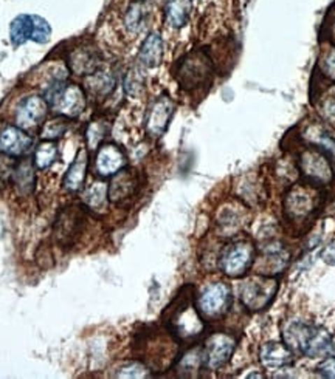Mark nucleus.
<instances>
[{"mask_svg":"<svg viewBox=\"0 0 335 379\" xmlns=\"http://www.w3.org/2000/svg\"><path fill=\"white\" fill-rule=\"evenodd\" d=\"M163 327L179 344H192L205 332V320L197 311L194 288L185 285L163 311Z\"/></svg>","mask_w":335,"mask_h":379,"instance_id":"nucleus-1","label":"nucleus"},{"mask_svg":"<svg viewBox=\"0 0 335 379\" xmlns=\"http://www.w3.org/2000/svg\"><path fill=\"white\" fill-rule=\"evenodd\" d=\"M283 341L295 355L306 357L335 356L332 336L325 328L306 324L301 320H290L283 328Z\"/></svg>","mask_w":335,"mask_h":379,"instance_id":"nucleus-2","label":"nucleus"},{"mask_svg":"<svg viewBox=\"0 0 335 379\" xmlns=\"http://www.w3.org/2000/svg\"><path fill=\"white\" fill-rule=\"evenodd\" d=\"M174 80L187 91L208 89L215 77V62L205 48L191 50L174 66Z\"/></svg>","mask_w":335,"mask_h":379,"instance_id":"nucleus-3","label":"nucleus"},{"mask_svg":"<svg viewBox=\"0 0 335 379\" xmlns=\"http://www.w3.org/2000/svg\"><path fill=\"white\" fill-rule=\"evenodd\" d=\"M278 278L256 273L247 277L239 288V300L248 311L258 313L267 310L275 300L278 292Z\"/></svg>","mask_w":335,"mask_h":379,"instance_id":"nucleus-4","label":"nucleus"},{"mask_svg":"<svg viewBox=\"0 0 335 379\" xmlns=\"http://www.w3.org/2000/svg\"><path fill=\"white\" fill-rule=\"evenodd\" d=\"M298 169L303 181L315 188H322L334 180V160L325 150L313 144L299 150Z\"/></svg>","mask_w":335,"mask_h":379,"instance_id":"nucleus-5","label":"nucleus"},{"mask_svg":"<svg viewBox=\"0 0 335 379\" xmlns=\"http://www.w3.org/2000/svg\"><path fill=\"white\" fill-rule=\"evenodd\" d=\"M318 207L317 188L306 181L298 183L286 192L283 209L290 225H303Z\"/></svg>","mask_w":335,"mask_h":379,"instance_id":"nucleus-6","label":"nucleus"},{"mask_svg":"<svg viewBox=\"0 0 335 379\" xmlns=\"http://www.w3.org/2000/svg\"><path fill=\"white\" fill-rule=\"evenodd\" d=\"M256 260V248L252 240H233L222 248L219 255V269L227 277L241 278L247 276Z\"/></svg>","mask_w":335,"mask_h":379,"instance_id":"nucleus-7","label":"nucleus"},{"mask_svg":"<svg viewBox=\"0 0 335 379\" xmlns=\"http://www.w3.org/2000/svg\"><path fill=\"white\" fill-rule=\"evenodd\" d=\"M233 304L231 288L224 282L211 283L205 287L201 295L196 297L197 311L202 319L206 320H219L230 311Z\"/></svg>","mask_w":335,"mask_h":379,"instance_id":"nucleus-8","label":"nucleus"},{"mask_svg":"<svg viewBox=\"0 0 335 379\" xmlns=\"http://www.w3.org/2000/svg\"><path fill=\"white\" fill-rule=\"evenodd\" d=\"M176 103L168 93H162L149 104L145 117L146 133L151 138H160L168 131L171 119L174 117Z\"/></svg>","mask_w":335,"mask_h":379,"instance_id":"nucleus-9","label":"nucleus"},{"mask_svg":"<svg viewBox=\"0 0 335 379\" xmlns=\"http://www.w3.org/2000/svg\"><path fill=\"white\" fill-rule=\"evenodd\" d=\"M236 350V339L227 333H215L205 341L202 348L204 367L208 370H219L231 359Z\"/></svg>","mask_w":335,"mask_h":379,"instance_id":"nucleus-10","label":"nucleus"},{"mask_svg":"<svg viewBox=\"0 0 335 379\" xmlns=\"http://www.w3.org/2000/svg\"><path fill=\"white\" fill-rule=\"evenodd\" d=\"M84 225V216L80 207L69 205L61 209L58 218L55 221L53 234L56 241L64 248L73 246L76 239L80 237Z\"/></svg>","mask_w":335,"mask_h":379,"instance_id":"nucleus-11","label":"nucleus"},{"mask_svg":"<svg viewBox=\"0 0 335 379\" xmlns=\"http://www.w3.org/2000/svg\"><path fill=\"white\" fill-rule=\"evenodd\" d=\"M127 166V156L124 150L115 142H106L97 150L95 174L101 178H109L118 174Z\"/></svg>","mask_w":335,"mask_h":379,"instance_id":"nucleus-12","label":"nucleus"},{"mask_svg":"<svg viewBox=\"0 0 335 379\" xmlns=\"http://www.w3.org/2000/svg\"><path fill=\"white\" fill-rule=\"evenodd\" d=\"M140 189V178L134 169H121L118 174L112 177V181L108 188L109 202L121 206L137 195Z\"/></svg>","mask_w":335,"mask_h":379,"instance_id":"nucleus-13","label":"nucleus"},{"mask_svg":"<svg viewBox=\"0 0 335 379\" xmlns=\"http://www.w3.org/2000/svg\"><path fill=\"white\" fill-rule=\"evenodd\" d=\"M48 103L44 96H28L24 101H20L16 110V124L28 131V128H34L39 124H44L47 115H48Z\"/></svg>","mask_w":335,"mask_h":379,"instance_id":"nucleus-14","label":"nucleus"},{"mask_svg":"<svg viewBox=\"0 0 335 379\" xmlns=\"http://www.w3.org/2000/svg\"><path fill=\"white\" fill-rule=\"evenodd\" d=\"M33 138L19 126H6L0 132V154L20 158L30 152Z\"/></svg>","mask_w":335,"mask_h":379,"instance_id":"nucleus-15","label":"nucleus"},{"mask_svg":"<svg viewBox=\"0 0 335 379\" xmlns=\"http://www.w3.org/2000/svg\"><path fill=\"white\" fill-rule=\"evenodd\" d=\"M259 361L267 370H281L294 364L295 353L284 342L269 341L259 348Z\"/></svg>","mask_w":335,"mask_h":379,"instance_id":"nucleus-16","label":"nucleus"},{"mask_svg":"<svg viewBox=\"0 0 335 379\" xmlns=\"http://www.w3.org/2000/svg\"><path fill=\"white\" fill-rule=\"evenodd\" d=\"M53 107L61 117L69 119L78 118L85 109V91L80 85L67 84Z\"/></svg>","mask_w":335,"mask_h":379,"instance_id":"nucleus-17","label":"nucleus"},{"mask_svg":"<svg viewBox=\"0 0 335 379\" xmlns=\"http://www.w3.org/2000/svg\"><path fill=\"white\" fill-rule=\"evenodd\" d=\"M69 66L76 76H90L101 66V54L95 47H80L70 53Z\"/></svg>","mask_w":335,"mask_h":379,"instance_id":"nucleus-18","label":"nucleus"},{"mask_svg":"<svg viewBox=\"0 0 335 379\" xmlns=\"http://www.w3.org/2000/svg\"><path fill=\"white\" fill-rule=\"evenodd\" d=\"M87 166H89V156L87 150L80 149L69 168L66 177H64V189L69 192H80L84 188L85 175H87Z\"/></svg>","mask_w":335,"mask_h":379,"instance_id":"nucleus-19","label":"nucleus"},{"mask_svg":"<svg viewBox=\"0 0 335 379\" xmlns=\"http://www.w3.org/2000/svg\"><path fill=\"white\" fill-rule=\"evenodd\" d=\"M163 53H165V47H163L162 36L159 33H149L140 47L138 64L145 68L159 67L163 61Z\"/></svg>","mask_w":335,"mask_h":379,"instance_id":"nucleus-20","label":"nucleus"},{"mask_svg":"<svg viewBox=\"0 0 335 379\" xmlns=\"http://www.w3.org/2000/svg\"><path fill=\"white\" fill-rule=\"evenodd\" d=\"M151 10L152 0H132L124 14L126 30L132 34H137L143 30L149 16H151Z\"/></svg>","mask_w":335,"mask_h":379,"instance_id":"nucleus-21","label":"nucleus"},{"mask_svg":"<svg viewBox=\"0 0 335 379\" xmlns=\"http://www.w3.org/2000/svg\"><path fill=\"white\" fill-rule=\"evenodd\" d=\"M11 183L14 184L19 195H30L36 184V174H34V163L30 160H22L14 166Z\"/></svg>","mask_w":335,"mask_h":379,"instance_id":"nucleus-22","label":"nucleus"},{"mask_svg":"<svg viewBox=\"0 0 335 379\" xmlns=\"http://www.w3.org/2000/svg\"><path fill=\"white\" fill-rule=\"evenodd\" d=\"M191 14V0H166L165 20L169 27L183 28Z\"/></svg>","mask_w":335,"mask_h":379,"instance_id":"nucleus-23","label":"nucleus"},{"mask_svg":"<svg viewBox=\"0 0 335 379\" xmlns=\"http://www.w3.org/2000/svg\"><path fill=\"white\" fill-rule=\"evenodd\" d=\"M33 34V14H19L10 24V40L14 47L24 45L31 40Z\"/></svg>","mask_w":335,"mask_h":379,"instance_id":"nucleus-24","label":"nucleus"},{"mask_svg":"<svg viewBox=\"0 0 335 379\" xmlns=\"http://www.w3.org/2000/svg\"><path fill=\"white\" fill-rule=\"evenodd\" d=\"M85 89L95 98H106L115 89V77L103 71H95L85 80Z\"/></svg>","mask_w":335,"mask_h":379,"instance_id":"nucleus-25","label":"nucleus"},{"mask_svg":"<svg viewBox=\"0 0 335 379\" xmlns=\"http://www.w3.org/2000/svg\"><path fill=\"white\" fill-rule=\"evenodd\" d=\"M58 158V146H56L55 141H44L42 144L38 146L36 152L33 156L34 166L41 170H45L52 168Z\"/></svg>","mask_w":335,"mask_h":379,"instance_id":"nucleus-26","label":"nucleus"},{"mask_svg":"<svg viewBox=\"0 0 335 379\" xmlns=\"http://www.w3.org/2000/svg\"><path fill=\"white\" fill-rule=\"evenodd\" d=\"M108 186L104 183L92 184L84 194V203L85 206L90 207L92 211H103L106 205H108Z\"/></svg>","mask_w":335,"mask_h":379,"instance_id":"nucleus-27","label":"nucleus"},{"mask_svg":"<svg viewBox=\"0 0 335 379\" xmlns=\"http://www.w3.org/2000/svg\"><path fill=\"white\" fill-rule=\"evenodd\" d=\"M145 67L137 66L132 67L127 71L124 76V91L127 96H138L141 91L145 90V84H146V76H145Z\"/></svg>","mask_w":335,"mask_h":379,"instance_id":"nucleus-28","label":"nucleus"},{"mask_svg":"<svg viewBox=\"0 0 335 379\" xmlns=\"http://www.w3.org/2000/svg\"><path fill=\"white\" fill-rule=\"evenodd\" d=\"M69 128V118L66 117H55L52 119H45L41 131V138L44 141H56L64 137V133Z\"/></svg>","mask_w":335,"mask_h":379,"instance_id":"nucleus-29","label":"nucleus"},{"mask_svg":"<svg viewBox=\"0 0 335 379\" xmlns=\"http://www.w3.org/2000/svg\"><path fill=\"white\" fill-rule=\"evenodd\" d=\"M315 76L322 77L323 81L335 84V47L320 56L315 67Z\"/></svg>","mask_w":335,"mask_h":379,"instance_id":"nucleus-30","label":"nucleus"},{"mask_svg":"<svg viewBox=\"0 0 335 379\" xmlns=\"http://www.w3.org/2000/svg\"><path fill=\"white\" fill-rule=\"evenodd\" d=\"M109 131L108 121L97 119L94 123H90L87 131H85V141H87L89 150H97L101 144V141L106 138V133Z\"/></svg>","mask_w":335,"mask_h":379,"instance_id":"nucleus-31","label":"nucleus"},{"mask_svg":"<svg viewBox=\"0 0 335 379\" xmlns=\"http://www.w3.org/2000/svg\"><path fill=\"white\" fill-rule=\"evenodd\" d=\"M67 85V75L66 71H61L59 73H56L55 76H52L48 80L45 89H44V99L48 103V105H55V103L58 101V98L61 96L62 90L66 89Z\"/></svg>","mask_w":335,"mask_h":379,"instance_id":"nucleus-32","label":"nucleus"},{"mask_svg":"<svg viewBox=\"0 0 335 379\" xmlns=\"http://www.w3.org/2000/svg\"><path fill=\"white\" fill-rule=\"evenodd\" d=\"M50 36H52V27H50V24L44 17L33 14L31 40L36 42V44H45V42H48Z\"/></svg>","mask_w":335,"mask_h":379,"instance_id":"nucleus-33","label":"nucleus"},{"mask_svg":"<svg viewBox=\"0 0 335 379\" xmlns=\"http://www.w3.org/2000/svg\"><path fill=\"white\" fill-rule=\"evenodd\" d=\"M117 376L121 378H146L149 376V367L145 366L141 361H135L126 364L124 367L120 369V373Z\"/></svg>","mask_w":335,"mask_h":379,"instance_id":"nucleus-34","label":"nucleus"},{"mask_svg":"<svg viewBox=\"0 0 335 379\" xmlns=\"http://www.w3.org/2000/svg\"><path fill=\"white\" fill-rule=\"evenodd\" d=\"M322 36H323V39L331 42V44L335 47V5L331 6L323 20Z\"/></svg>","mask_w":335,"mask_h":379,"instance_id":"nucleus-35","label":"nucleus"},{"mask_svg":"<svg viewBox=\"0 0 335 379\" xmlns=\"http://www.w3.org/2000/svg\"><path fill=\"white\" fill-rule=\"evenodd\" d=\"M317 371L325 378H335V356L325 357V361L317 367Z\"/></svg>","mask_w":335,"mask_h":379,"instance_id":"nucleus-36","label":"nucleus"},{"mask_svg":"<svg viewBox=\"0 0 335 379\" xmlns=\"http://www.w3.org/2000/svg\"><path fill=\"white\" fill-rule=\"evenodd\" d=\"M320 113H322V117L327 121V123L335 126V99L331 98L325 101L322 107H320Z\"/></svg>","mask_w":335,"mask_h":379,"instance_id":"nucleus-37","label":"nucleus"},{"mask_svg":"<svg viewBox=\"0 0 335 379\" xmlns=\"http://www.w3.org/2000/svg\"><path fill=\"white\" fill-rule=\"evenodd\" d=\"M322 259L325 263L335 267V240H332L322 251Z\"/></svg>","mask_w":335,"mask_h":379,"instance_id":"nucleus-38","label":"nucleus"}]
</instances>
